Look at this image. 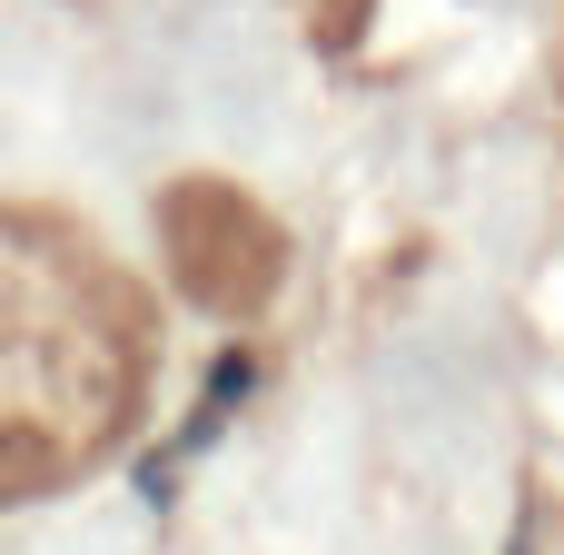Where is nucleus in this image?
<instances>
[{"instance_id":"1","label":"nucleus","mask_w":564,"mask_h":555,"mask_svg":"<svg viewBox=\"0 0 564 555\" xmlns=\"http://www.w3.org/2000/svg\"><path fill=\"white\" fill-rule=\"evenodd\" d=\"M139 397V328L109 268L30 218H0V506L79 477Z\"/></svg>"},{"instance_id":"2","label":"nucleus","mask_w":564,"mask_h":555,"mask_svg":"<svg viewBox=\"0 0 564 555\" xmlns=\"http://www.w3.org/2000/svg\"><path fill=\"white\" fill-rule=\"evenodd\" d=\"M159 248H169V278L208 308V318H258L288 278V238L278 218L228 189V179H178L159 199Z\"/></svg>"},{"instance_id":"3","label":"nucleus","mask_w":564,"mask_h":555,"mask_svg":"<svg viewBox=\"0 0 564 555\" xmlns=\"http://www.w3.org/2000/svg\"><path fill=\"white\" fill-rule=\"evenodd\" d=\"M357 10H367V0H307V20H317L327 40H347V30H357Z\"/></svg>"}]
</instances>
